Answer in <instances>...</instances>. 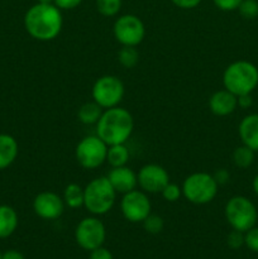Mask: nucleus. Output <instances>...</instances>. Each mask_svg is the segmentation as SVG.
I'll return each instance as SVG.
<instances>
[{"mask_svg": "<svg viewBox=\"0 0 258 259\" xmlns=\"http://www.w3.org/2000/svg\"><path fill=\"white\" fill-rule=\"evenodd\" d=\"M62 25V13L55 4L37 3L25 12V30L30 37L40 42H50L57 38Z\"/></svg>", "mask_w": 258, "mask_h": 259, "instance_id": "obj_1", "label": "nucleus"}, {"mask_svg": "<svg viewBox=\"0 0 258 259\" xmlns=\"http://www.w3.org/2000/svg\"><path fill=\"white\" fill-rule=\"evenodd\" d=\"M134 119L126 109L120 106L105 109L96 123V136L108 146L124 144L131 138Z\"/></svg>", "mask_w": 258, "mask_h": 259, "instance_id": "obj_2", "label": "nucleus"}, {"mask_svg": "<svg viewBox=\"0 0 258 259\" xmlns=\"http://www.w3.org/2000/svg\"><path fill=\"white\" fill-rule=\"evenodd\" d=\"M223 85L235 96L252 94L258 86L257 66L244 60L232 62L223 73Z\"/></svg>", "mask_w": 258, "mask_h": 259, "instance_id": "obj_3", "label": "nucleus"}, {"mask_svg": "<svg viewBox=\"0 0 258 259\" xmlns=\"http://www.w3.org/2000/svg\"><path fill=\"white\" fill-rule=\"evenodd\" d=\"M116 195L108 177H96L83 187V206L95 217L105 215L113 209Z\"/></svg>", "mask_w": 258, "mask_h": 259, "instance_id": "obj_4", "label": "nucleus"}, {"mask_svg": "<svg viewBox=\"0 0 258 259\" xmlns=\"http://www.w3.org/2000/svg\"><path fill=\"white\" fill-rule=\"evenodd\" d=\"M182 196L194 205H206L218 195L219 185L207 172H194L184 180Z\"/></svg>", "mask_w": 258, "mask_h": 259, "instance_id": "obj_5", "label": "nucleus"}, {"mask_svg": "<svg viewBox=\"0 0 258 259\" xmlns=\"http://www.w3.org/2000/svg\"><path fill=\"white\" fill-rule=\"evenodd\" d=\"M225 219L232 229L245 233L257 224L258 211L252 200L245 196H233L228 200L224 209Z\"/></svg>", "mask_w": 258, "mask_h": 259, "instance_id": "obj_6", "label": "nucleus"}, {"mask_svg": "<svg viewBox=\"0 0 258 259\" xmlns=\"http://www.w3.org/2000/svg\"><path fill=\"white\" fill-rule=\"evenodd\" d=\"M124 94H125V88L123 81L114 75H104L99 77L94 82L91 90L93 100L99 104L104 110L119 106L120 101L123 100Z\"/></svg>", "mask_w": 258, "mask_h": 259, "instance_id": "obj_7", "label": "nucleus"}, {"mask_svg": "<svg viewBox=\"0 0 258 259\" xmlns=\"http://www.w3.org/2000/svg\"><path fill=\"white\" fill-rule=\"evenodd\" d=\"M108 144L98 136H88L81 139L75 148L77 163L85 169H95L106 162Z\"/></svg>", "mask_w": 258, "mask_h": 259, "instance_id": "obj_8", "label": "nucleus"}, {"mask_svg": "<svg viewBox=\"0 0 258 259\" xmlns=\"http://www.w3.org/2000/svg\"><path fill=\"white\" fill-rule=\"evenodd\" d=\"M106 239V228L99 218L88 217L83 218L75 228V240L83 250L96 249L104 245Z\"/></svg>", "mask_w": 258, "mask_h": 259, "instance_id": "obj_9", "label": "nucleus"}, {"mask_svg": "<svg viewBox=\"0 0 258 259\" xmlns=\"http://www.w3.org/2000/svg\"><path fill=\"white\" fill-rule=\"evenodd\" d=\"M114 38L121 46L137 47L143 42L146 35V27L139 17L134 14L120 15L113 25Z\"/></svg>", "mask_w": 258, "mask_h": 259, "instance_id": "obj_10", "label": "nucleus"}, {"mask_svg": "<svg viewBox=\"0 0 258 259\" xmlns=\"http://www.w3.org/2000/svg\"><path fill=\"white\" fill-rule=\"evenodd\" d=\"M120 210L124 219L129 223H143V220L152 212V204L148 194L137 189L126 192L120 200Z\"/></svg>", "mask_w": 258, "mask_h": 259, "instance_id": "obj_11", "label": "nucleus"}, {"mask_svg": "<svg viewBox=\"0 0 258 259\" xmlns=\"http://www.w3.org/2000/svg\"><path fill=\"white\" fill-rule=\"evenodd\" d=\"M138 186L146 194H161L169 182V175L166 168L156 163L144 164L137 174Z\"/></svg>", "mask_w": 258, "mask_h": 259, "instance_id": "obj_12", "label": "nucleus"}, {"mask_svg": "<svg viewBox=\"0 0 258 259\" xmlns=\"http://www.w3.org/2000/svg\"><path fill=\"white\" fill-rule=\"evenodd\" d=\"M62 196L53 191H42L33 200V211L43 220H57L65 211Z\"/></svg>", "mask_w": 258, "mask_h": 259, "instance_id": "obj_13", "label": "nucleus"}, {"mask_svg": "<svg viewBox=\"0 0 258 259\" xmlns=\"http://www.w3.org/2000/svg\"><path fill=\"white\" fill-rule=\"evenodd\" d=\"M108 180L111 184L113 189L115 190L116 194H126L133 190L137 189L138 186V179H137V174L128 166L121 167H113L110 172L108 174Z\"/></svg>", "mask_w": 258, "mask_h": 259, "instance_id": "obj_14", "label": "nucleus"}, {"mask_svg": "<svg viewBox=\"0 0 258 259\" xmlns=\"http://www.w3.org/2000/svg\"><path fill=\"white\" fill-rule=\"evenodd\" d=\"M238 108L237 96L227 89L215 91L209 99V109L214 115L228 116L235 111Z\"/></svg>", "mask_w": 258, "mask_h": 259, "instance_id": "obj_15", "label": "nucleus"}, {"mask_svg": "<svg viewBox=\"0 0 258 259\" xmlns=\"http://www.w3.org/2000/svg\"><path fill=\"white\" fill-rule=\"evenodd\" d=\"M238 133L242 144L258 152V114H249L244 116L238 126Z\"/></svg>", "mask_w": 258, "mask_h": 259, "instance_id": "obj_16", "label": "nucleus"}, {"mask_svg": "<svg viewBox=\"0 0 258 259\" xmlns=\"http://www.w3.org/2000/svg\"><path fill=\"white\" fill-rule=\"evenodd\" d=\"M19 153L17 139L7 133L0 134V171L12 166Z\"/></svg>", "mask_w": 258, "mask_h": 259, "instance_id": "obj_17", "label": "nucleus"}, {"mask_svg": "<svg viewBox=\"0 0 258 259\" xmlns=\"http://www.w3.org/2000/svg\"><path fill=\"white\" fill-rule=\"evenodd\" d=\"M19 219L14 207L0 205V239H7L17 230Z\"/></svg>", "mask_w": 258, "mask_h": 259, "instance_id": "obj_18", "label": "nucleus"}, {"mask_svg": "<svg viewBox=\"0 0 258 259\" xmlns=\"http://www.w3.org/2000/svg\"><path fill=\"white\" fill-rule=\"evenodd\" d=\"M104 109L95 101H88L80 106L77 111V118L85 125H94V124L96 125Z\"/></svg>", "mask_w": 258, "mask_h": 259, "instance_id": "obj_19", "label": "nucleus"}, {"mask_svg": "<svg viewBox=\"0 0 258 259\" xmlns=\"http://www.w3.org/2000/svg\"><path fill=\"white\" fill-rule=\"evenodd\" d=\"M131 153H129L128 147L124 144H113L108 147V153H106V162L110 164V167H121L126 166Z\"/></svg>", "mask_w": 258, "mask_h": 259, "instance_id": "obj_20", "label": "nucleus"}, {"mask_svg": "<svg viewBox=\"0 0 258 259\" xmlns=\"http://www.w3.org/2000/svg\"><path fill=\"white\" fill-rule=\"evenodd\" d=\"M65 205L70 209H78L83 206V187H81L78 184H68L65 187L62 196Z\"/></svg>", "mask_w": 258, "mask_h": 259, "instance_id": "obj_21", "label": "nucleus"}, {"mask_svg": "<svg viewBox=\"0 0 258 259\" xmlns=\"http://www.w3.org/2000/svg\"><path fill=\"white\" fill-rule=\"evenodd\" d=\"M254 153L255 152L253 149L242 144V146L237 147L233 152V162L238 168L245 169L252 166L253 162H254Z\"/></svg>", "mask_w": 258, "mask_h": 259, "instance_id": "obj_22", "label": "nucleus"}, {"mask_svg": "<svg viewBox=\"0 0 258 259\" xmlns=\"http://www.w3.org/2000/svg\"><path fill=\"white\" fill-rule=\"evenodd\" d=\"M118 61L124 68H133L139 62V52L132 46H121L118 52Z\"/></svg>", "mask_w": 258, "mask_h": 259, "instance_id": "obj_23", "label": "nucleus"}, {"mask_svg": "<svg viewBox=\"0 0 258 259\" xmlns=\"http://www.w3.org/2000/svg\"><path fill=\"white\" fill-rule=\"evenodd\" d=\"M96 9L103 17H115L121 9V0H96Z\"/></svg>", "mask_w": 258, "mask_h": 259, "instance_id": "obj_24", "label": "nucleus"}, {"mask_svg": "<svg viewBox=\"0 0 258 259\" xmlns=\"http://www.w3.org/2000/svg\"><path fill=\"white\" fill-rule=\"evenodd\" d=\"M142 224H143L144 230L152 235L159 234V233L163 230V227H164L163 219H162L159 215L152 214V212L146 218V219L143 220V223H142Z\"/></svg>", "mask_w": 258, "mask_h": 259, "instance_id": "obj_25", "label": "nucleus"}, {"mask_svg": "<svg viewBox=\"0 0 258 259\" xmlns=\"http://www.w3.org/2000/svg\"><path fill=\"white\" fill-rule=\"evenodd\" d=\"M237 10L244 19H254L258 17V2L257 0H242Z\"/></svg>", "mask_w": 258, "mask_h": 259, "instance_id": "obj_26", "label": "nucleus"}, {"mask_svg": "<svg viewBox=\"0 0 258 259\" xmlns=\"http://www.w3.org/2000/svg\"><path fill=\"white\" fill-rule=\"evenodd\" d=\"M161 195L166 201L176 202L182 196V189L177 184H174V182L169 181L161 191Z\"/></svg>", "mask_w": 258, "mask_h": 259, "instance_id": "obj_27", "label": "nucleus"}, {"mask_svg": "<svg viewBox=\"0 0 258 259\" xmlns=\"http://www.w3.org/2000/svg\"><path fill=\"white\" fill-rule=\"evenodd\" d=\"M244 245L252 252L258 253V227L254 225L244 233Z\"/></svg>", "mask_w": 258, "mask_h": 259, "instance_id": "obj_28", "label": "nucleus"}, {"mask_svg": "<svg viewBox=\"0 0 258 259\" xmlns=\"http://www.w3.org/2000/svg\"><path fill=\"white\" fill-rule=\"evenodd\" d=\"M227 244L228 247L232 249H239L244 245V233L239 232V230H234L228 234L227 237Z\"/></svg>", "mask_w": 258, "mask_h": 259, "instance_id": "obj_29", "label": "nucleus"}, {"mask_svg": "<svg viewBox=\"0 0 258 259\" xmlns=\"http://www.w3.org/2000/svg\"><path fill=\"white\" fill-rule=\"evenodd\" d=\"M212 2L218 9L223 10V12H233V10L238 9L242 0H212Z\"/></svg>", "mask_w": 258, "mask_h": 259, "instance_id": "obj_30", "label": "nucleus"}, {"mask_svg": "<svg viewBox=\"0 0 258 259\" xmlns=\"http://www.w3.org/2000/svg\"><path fill=\"white\" fill-rule=\"evenodd\" d=\"M89 259H114L113 253L109 249H106L105 247H99L96 249L91 250L90 255H89Z\"/></svg>", "mask_w": 258, "mask_h": 259, "instance_id": "obj_31", "label": "nucleus"}, {"mask_svg": "<svg viewBox=\"0 0 258 259\" xmlns=\"http://www.w3.org/2000/svg\"><path fill=\"white\" fill-rule=\"evenodd\" d=\"M82 3V0H55L53 4L60 10H72L77 8Z\"/></svg>", "mask_w": 258, "mask_h": 259, "instance_id": "obj_32", "label": "nucleus"}, {"mask_svg": "<svg viewBox=\"0 0 258 259\" xmlns=\"http://www.w3.org/2000/svg\"><path fill=\"white\" fill-rule=\"evenodd\" d=\"M202 0H171V3L174 5H176L177 8H180V9H194V8L199 7L200 3H201Z\"/></svg>", "mask_w": 258, "mask_h": 259, "instance_id": "obj_33", "label": "nucleus"}, {"mask_svg": "<svg viewBox=\"0 0 258 259\" xmlns=\"http://www.w3.org/2000/svg\"><path fill=\"white\" fill-rule=\"evenodd\" d=\"M212 176H214L215 181H217V184L219 185V186L228 184V182H229V180H230L229 171H228V169H225V168L218 169V171L215 172Z\"/></svg>", "mask_w": 258, "mask_h": 259, "instance_id": "obj_34", "label": "nucleus"}, {"mask_svg": "<svg viewBox=\"0 0 258 259\" xmlns=\"http://www.w3.org/2000/svg\"><path fill=\"white\" fill-rule=\"evenodd\" d=\"M238 106L242 109H248L253 105V99L252 94H244V95L237 96Z\"/></svg>", "mask_w": 258, "mask_h": 259, "instance_id": "obj_35", "label": "nucleus"}, {"mask_svg": "<svg viewBox=\"0 0 258 259\" xmlns=\"http://www.w3.org/2000/svg\"><path fill=\"white\" fill-rule=\"evenodd\" d=\"M2 259H25L23 253H20L19 250H15V249H9L7 252L3 253Z\"/></svg>", "mask_w": 258, "mask_h": 259, "instance_id": "obj_36", "label": "nucleus"}, {"mask_svg": "<svg viewBox=\"0 0 258 259\" xmlns=\"http://www.w3.org/2000/svg\"><path fill=\"white\" fill-rule=\"evenodd\" d=\"M252 187H253V191H254V194L258 196V174L255 175V177H254V179H253Z\"/></svg>", "mask_w": 258, "mask_h": 259, "instance_id": "obj_37", "label": "nucleus"}, {"mask_svg": "<svg viewBox=\"0 0 258 259\" xmlns=\"http://www.w3.org/2000/svg\"><path fill=\"white\" fill-rule=\"evenodd\" d=\"M53 2L55 0H37V3H39V4H53Z\"/></svg>", "mask_w": 258, "mask_h": 259, "instance_id": "obj_38", "label": "nucleus"}, {"mask_svg": "<svg viewBox=\"0 0 258 259\" xmlns=\"http://www.w3.org/2000/svg\"><path fill=\"white\" fill-rule=\"evenodd\" d=\"M2 255H3V253H2V250H0V259H2Z\"/></svg>", "mask_w": 258, "mask_h": 259, "instance_id": "obj_39", "label": "nucleus"}]
</instances>
